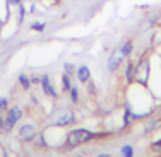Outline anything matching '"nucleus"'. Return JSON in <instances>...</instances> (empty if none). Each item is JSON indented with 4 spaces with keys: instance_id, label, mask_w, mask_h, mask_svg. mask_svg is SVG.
Returning a JSON list of instances; mask_svg holds the SVG:
<instances>
[{
    "instance_id": "obj_1",
    "label": "nucleus",
    "mask_w": 161,
    "mask_h": 157,
    "mask_svg": "<svg viewBox=\"0 0 161 157\" xmlns=\"http://www.w3.org/2000/svg\"><path fill=\"white\" fill-rule=\"evenodd\" d=\"M93 138H96V133L94 131H89L86 128H75V130H70L65 137V149H75L79 145L86 144V142H91Z\"/></svg>"
},
{
    "instance_id": "obj_2",
    "label": "nucleus",
    "mask_w": 161,
    "mask_h": 157,
    "mask_svg": "<svg viewBox=\"0 0 161 157\" xmlns=\"http://www.w3.org/2000/svg\"><path fill=\"white\" fill-rule=\"evenodd\" d=\"M149 75H151V61H149V58H141L134 68L135 82L141 84V86H146L149 80Z\"/></svg>"
},
{
    "instance_id": "obj_3",
    "label": "nucleus",
    "mask_w": 161,
    "mask_h": 157,
    "mask_svg": "<svg viewBox=\"0 0 161 157\" xmlns=\"http://www.w3.org/2000/svg\"><path fill=\"white\" fill-rule=\"evenodd\" d=\"M21 118H23V109H21L19 106H12V108H9L7 109V116L3 118V130L10 131Z\"/></svg>"
},
{
    "instance_id": "obj_4",
    "label": "nucleus",
    "mask_w": 161,
    "mask_h": 157,
    "mask_svg": "<svg viewBox=\"0 0 161 157\" xmlns=\"http://www.w3.org/2000/svg\"><path fill=\"white\" fill-rule=\"evenodd\" d=\"M123 60H125V56H123L122 52H120V48L113 50V53L108 56V70L110 72H117L120 67H122Z\"/></svg>"
},
{
    "instance_id": "obj_5",
    "label": "nucleus",
    "mask_w": 161,
    "mask_h": 157,
    "mask_svg": "<svg viewBox=\"0 0 161 157\" xmlns=\"http://www.w3.org/2000/svg\"><path fill=\"white\" fill-rule=\"evenodd\" d=\"M74 123H75V115L70 109H64L60 113V116L53 120V125L57 126H69V125H74Z\"/></svg>"
},
{
    "instance_id": "obj_6",
    "label": "nucleus",
    "mask_w": 161,
    "mask_h": 157,
    "mask_svg": "<svg viewBox=\"0 0 161 157\" xmlns=\"http://www.w3.org/2000/svg\"><path fill=\"white\" fill-rule=\"evenodd\" d=\"M38 135V130H36V126H33L31 123H24L23 126L19 128V137L23 138V140H34V137Z\"/></svg>"
},
{
    "instance_id": "obj_7",
    "label": "nucleus",
    "mask_w": 161,
    "mask_h": 157,
    "mask_svg": "<svg viewBox=\"0 0 161 157\" xmlns=\"http://www.w3.org/2000/svg\"><path fill=\"white\" fill-rule=\"evenodd\" d=\"M39 84H41V91H43V94H45L46 97H57V91H55V87H53V84L50 82V77L48 75H43L41 80H39Z\"/></svg>"
},
{
    "instance_id": "obj_8",
    "label": "nucleus",
    "mask_w": 161,
    "mask_h": 157,
    "mask_svg": "<svg viewBox=\"0 0 161 157\" xmlns=\"http://www.w3.org/2000/svg\"><path fill=\"white\" fill-rule=\"evenodd\" d=\"M75 77L80 84H87L91 80V70L89 67H86V65H80V67L75 68Z\"/></svg>"
},
{
    "instance_id": "obj_9",
    "label": "nucleus",
    "mask_w": 161,
    "mask_h": 157,
    "mask_svg": "<svg viewBox=\"0 0 161 157\" xmlns=\"http://www.w3.org/2000/svg\"><path fill=\"white\" fill-rule=\"evenodd\" d=\"M134 68L135 65L132 63V61H129V63L125 65V72H123V77H125V84H134L135 82V77H134Z\"/></svg>"
},
{
    "instance_id": "obj_10",
    "label": "nucleus",
    "mask_w": 161,
    "mask_h": 157,
    "mask_svg": "<svg viewBox=\"0 0 161 157\" xmlns=\"http://www.w3.org/2000/svg\"><path fill=\"white\" fill-rule=\"evenodd\" d=\"M120 52L123 53V56H130V55H132V52H134V41L132 39H127L125 43H123L122 46H120Z\"/></svg>"
},
{
    "instance_id": "obj_11",
    "label": "nucleus",
    "mask_w": 161,
    "mask_h": 157,
    "mask_svg": "<svg viewBox=\"0 0 161 157\" xmlns=\"http://www.w3.org/2000/svg\"><path fill=\"white\" fill-rule=\"evenodd\" d=\"M17 80H19V86L23 87L24 91H29V89H31L33 82H31V77H29V75H26V74H21Z\"/></svg>"
},
{
    "instance_id": "obj_12",
    "label": "nucleus",
    "mask_w": 161,
    "mask_h": 157,
    "mask_svg": "<svg viewBox=\"0 0 161 157\" xmlns=\"http://www.w3.org/2000/svg\"><path fill=\"white\" fill-rule=\"evenodd\" d=\"M70 87H72L70 75L64 72V75H62V89H64V92H69V91H70Z\"/></svg>"
},
{
    "instance_id": "obj_13",
    "label": "nucleus",
    "mask_w": 161,
    "mask_h": 157,
    "mask_svg": "<svg viewBox=\"0 0 161 157\" xmlns=\"http://www.w3.org/2000/svg\"><path fill=\"white\" fill-rule=\"evenodd\" d=\"M120 154H122V157H134V147L132 145H123L120 149Z\"/></svg>"
},
{
    "instance_id": "obj_14",
    "label": "nucleus",
    "mask_w": 161,
    "mask_h": 157,
    "mask_svg": "<svg viewBox=\"0 0 161 157\" xmlns=\"http://www.w3.org/2000/svg\"><path fill=\"white\" fill-rule=\"evenodd\" d=\"M69 96H70V101H72L74 104H77V103H79V89H77V87L72 86V87H70V91H69Z\"/></svg>"
},
{
    "instance_id": "obj_15",
    "label": "nucleus",
    "mask_w": 161,
    "mask_h": 157,
    "mask_svg": "<svg viewBox=\"0 0 161 157\" xmlns=\"http://www.w3.org/2000/svg\"><path fill=\"white\" fill-rule=\"evenodd\" d=\"M45 27H46L45 22H33L31 24V29L34 32H43V31H45Z\"/></svg>"
},
{
    "instance_id": "obj_16",
    "label": "nucleus",
    "mask_w": 161,
    "mask_h": 157,
    "mask_svg": "<svg viewBox=\"0 0 161 157\" xmlns=\"http://www.w3.org/2000/svg\"><path fill=\"white\" fill-rule=\"evenodd\" d=\"M24 16H26V7L23 5V3H19V16H17V22H23L24 21Z\"/></svg>"
},
{
    "instance_id": "obj_17",
    "label": "nucleus",
    "mask_w": 161,
    "mask_h": 157,
    "mask_svg": "<svg viewBox=\"0 0 161 157\" xmlns=\"http://www.w3.org/2000/svg\"><path fill=\"white\" fill-rule=\"evenodd\" d=\"M151 150H153V152H156V154H161V138L151 144Z\"/></svg>"
},
{
    "instance_id": "obj_18",
    "label": "nucleus",
    "mask_w": 161,
    "mask_h": 157,
    "mask_svg": "<svg viewBox=\"0 0 161 157\" xmlns=\"http://www.w3.org/2000/svg\"><path fill=\"white\" fill-rule=\"evenodd\" d=\"M5 109H9V99L0 97V111H5Z\"/></svg>"
},
{
    "instance_id": "obj_19",
    "label": "nucleus",
    "mask_w": 161,
    "mask_h": 157,
    "mask_svg": "<svg viewBox=\"0 0 161 157\" xmlns=\"http://www.w3.org/2000/svg\"><path fill=\"white\" fill-rule=\"evenodd\" d=\"M64 72H65V74H69V75H72V74L75 72L74 65H72V63H65V65H64Z\"/></svg>"
},
{
    "instance_id": "obj_20",
    "label": "nucleus",
    "mask_w": 161,
    "mask_h": 157,
    "mask_svg": "<svg viewBox=\"0 0 161 157\" xmlns=\"http://www.w3.org/2000/svg\"><path fill=\"white\" fill-rule=\"evenodd\" d=\"M7 3H12V5H19V3H23V0H7Z\"/></svg>"
},
{
    "instance_id": "obj_21",
    "label": "nucleus",
    "mask_w": 161,
    "mask_h": 157,
    "mask_svg": "<svg viewBox=\"0 0 161 157\" xmlns=\"http://www.w3.org/2000/svg\"><path fill=\"white\" fill-rule=\"evenodd\" d=\"M0 130H3V118H2V115H0Z\"/></svg>"
},
{
    "instance_id": "obj_22",
    "label": "nucleus",
    "mask_w": 161,
    "mask_h": 157,
    "mask_svg": "<svg viewBox=\"0 0 161 157\" xmlns=\"http://www.w3.org/2000/svg\"><path fill=\"white\" fill-rule=\"evenodd\" d=\"M98 157H112V155H110V154H100Z\"/></svg>"
},
{
    "instance_id": "obj_23",
    "label": "nucleus",
    "mask_w": 161,
    "mask_h": 157,
    "mask_svg": "<svg viewBox=\"0 0 161 157\" xmlns=\"http://www.w3.org/2000/svg\"><path fill=\"white\" fill-rule=\"evenodd\" d=\"M3 157H9V152L7 150H3Z\"/></svg>"
},
{
    "instance_id": "obj_24",
    "label": "nucleus",
    "mask_w": 161,
    "mask_h": 157,
    "mask_svg": "<svg viewBox=\"0 0 161 157\" xmlns=\"http://www.w3.org/2000/svg\"><path fill=\"white\" fill-rule=\"evenodd\" d=\"M79 157H82V155H79Z\"/></svg>"
}]
</instances>
